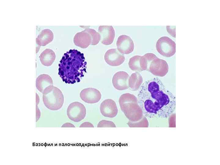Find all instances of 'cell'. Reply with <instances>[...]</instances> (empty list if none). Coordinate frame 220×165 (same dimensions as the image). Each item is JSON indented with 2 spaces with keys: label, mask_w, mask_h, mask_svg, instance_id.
I'll use <instances>...</instances> for the list:
<instances>
[{
  "label": "cell",
  "mask_w": 220,
  "mask_h": 165,
  "mask_svg": "<svg viewBox=\"0 0 220 165\" xmlns=\"http://www.w3.org/2000/svg\"><path fill=\"white\" fill-rule=\"evenodd\" d=\"M53 38V34L51 30L46 29L43 30L36 38V44L39 46H45L51 42Z\"/></svg>",
  "instance_id": "2e32d148"
},
{
  "label": "cell",
  "mask_w": 220,
  "mask_h": 165,
  "mask_svg": "<svg viewBox=\"0 0 220 165\" xmlns=\"http://www.w3.org/2000/svg\"><path fill=\"white\" fill-rule=\"evenodd\" d=\"M62 127H75V126L72 124L70 123H66L63 124Z\"/></svg>",
  "instance_id": "cb8c5ba5"
},
{
  "label": "cell",
  "mask_w": 220,
  "mask_h": 165,
  "mask_svg": "<svg viewBox=\"0 0 220 165\" xmlns=\"http://www.w3.org/2000/svg\"><path fill=\"white\" fill-rule=\"evenodd\" d=\"M98 32L100 35L101 42L106 45L111 44L113 42L115 32L112 26H100Z\"/></svg>",
  "instance_id": "4fadbf2b"
},
{
  "label": "cell",
  "mask_w": 220,
  "mask_h": 165,
  "mask_svg": "<svg viewBox=\"0 0 220 165\" xmlns=\"http://www.w3.org/2000/svg\"><path fill=\"white\" fill-rule=\"evenodd\" d=\"M53 86L52 79L48 75L42 74L36 79V86L37 90L42 94Z\"/></svg>",
  "instance_id": "9a60e30c"
},
{
  "label": "cell",
  "mask_w": 220,
  "mask_h": 165,
  "mask_svg": "<svg viewBox=\"0 0 220 165\" xmlns=\"http://www.w3.org/2000/svg\"><path fill=\"white\" fill-rule=\"evenodd\" d=\"M143 78L138 72L132 74L128 79V86L133 91L138 90L143 82Z\"/></svg>",
  "instance_id": "ac0fdd59"
},
{
  "label": "cell",
  "mask_w": 220,
  "mask_h": 165,
  "mask_svg": "<svg viewBox=\"0 0 220 165\" xmlns=\"http://www.w3.org/2000/svg\"><path fill=\"white\" fill-rule=\"evenodd\" d=\"M105 62L109 65L117 66L122 64L125 60L124 55L116 49H111L108 50L104 56Z\"/></svg>",
  "instance_id": "52a82bcc"
},
{
  "label": "cell",
  "mask_w": 220,
  "mask_h": 165,
  "mask_svg": "<svg viewBox=\"0 0 220 165\" xmlns=\"http://www.w3.org/2000/svg\"><path fill=\"white\" fill-rule=\"evenodd\" d=\"M79 127H94V125L89 122H86L82 123L79 126Z\"/></svg>",
  "instance_id": "603a6c76"
},
{
  "label": "cell",
  "mask_w": 220,
  "mask_h": 165,
  "mask_svg": "<svg viewBox=\"0 0 220 165\" xmlns=\"http://www.w3.org/2000/svg\"><path fill=\"white\" fill-rule=\"evenodd\" d=\"M156 48L158 52L162 56L169 57L173 56L176 51L175 42L167 36L159 38L156 44Z\"/></svg>",
  "instance_id": "5b68a950"
},
{
  "label": "cell",
  "mask_w": 220,
  "mask_h": 165,
  "mask_svg": "<svg viewBox=\"0 0 220 165\" xmlns=\"http://www.w3.org/2000/svg\"><path fill=\"white\" fill-rule=\"evenodd\" d=\"M141 57V56L135 55L130 59L128 65L131 70L136 72H141L142 71L140 64Z\"/></svg>",
  "instance_id": "ffe728a7"
},
{
  "label": "cell",
  "mask_w": 220,
  "mask_h": 165,
  "mask_svg": "<svg viewBox=\"0 0 220 165\" xmlns=\"http://www.w3.org/2000/svg\"><path fill=\"white\" fill-rule=\"evenodd\" d=\"M168 70V66L167 62L157 57L151 63L148 71L154 75L162 77L167 74Z\"/></svg>",
  "instance_id": "ba28073f"
},
{
  "label": "cell",
  "mask_w": 220,
  "mask_h": 165,
  "mask_svg": "<svg viewBox=\"0 0 220 165\" xmlns=\"http://www.w3.org/2000/svg\"><path fill=\"white\" fill-rule=\"evenodd\" d=\"M74 42L76 46L84 49L91 44L92 39L90 34L84 30L75 35Z\"/></svg>",
  "instance_id": "5bb4252c"
},
{
  "label": "cell",
  "mask_w": 220,
  "mask_h": 165,
  "mask_svg": "<svg viewBox=\"0 0 220 165\" xmlns=\"http://www.w3.org/2000/svg\"><path fill=\"white\" fill-rule=\"evenodd\" d=\"M97 127H116L115 123L112 121L103 120L100 121L98 123Z\"/></svg>",
  "instance_id": "7402d4cb"
},
{
  "label": "cell",
  "mask_w": 220,
  "mask_h": 165,
  "mask_svg": "<svg viewBox=\"0 0 220 165\" xmlns=\"http://www.w3.org/2000/svg\"><path fill=\"white\" fill-rule=\"evenodd\" d=\"M85 30L91 35L92 39L91 45H96L99 43L101 40V36L99 33L94 30L91 28H86Z\"/></svg>",
  "instance_id": "44dd1931"
},
{
  "label": "cell",
  "mask_w": 220,
  "mask_h": 165,
  "mask_svg": "<svg viewBox=\"0 0 220 165\" xmlns=\"http://www.w3.org/2000/svg\"><path fill=\"white\" fill-rule=\"evenodd\" d=\"M119 101L121 110L130 122H137L142 119L143 111L134 95L124 94L120 96Z\"/></svg>",
  "instance_id": "3957f363"
},
{
  "label": "cell",
  "mask_w": 220,
  "mask_h": 165,
  "mask_svg": "<svg viewBox=\"0 0 220 165\" xmlns=\"http://www.w3.org/2000/svg\"><path fill=\"white\" fill-rule=\"evenodd\" d=\"M174 97L161 80L156 77L145 81L138 95V104L146 116H165L172 110Z\"/></svg>",
  "instance_id": "6da1fadb"
},
{
  "label": "cell",
  "mask_w": 220,
  "mask_h": 165,
  "mask_svg": "<svg viewBox=\"0 0 220 165\" xmlns=\"http://www.w3.org/2000/svg\"><path fill=\"white\" fill-rule=\"evenodd\" d=\"M80 97L84 102L94 104L98 102L100 100L101 95L98 90L90 87L82 90L80 93Z\"/></svg>",
  "instance_id": "30bf717a"
},
{
  "label": "cell",
  "mask_w": 220,
  "mask_h": 165,
  "mask_svg": "<svg viewBox=\"0 0 220 165\" xmlns=\"http://www.w3.org/2000/svg\"><path fill=\"white\" fill-rule=\"evenodd\" d=\"M67 114L68 117L71 120L76 122L83 120L86 114L85 106L81 103L76 101L71 103L68 106Z\"/></svg>",
  "instance_id": "8992f818"
},
{
  "label": "cell",
  "mask_w": 220,
  "mask_h": 165,
  "mask_svg": "<svg viewBox=\"0 0 220 165\" xmlns=\"http://www.w3.org/2000/svg\"><path fill=\"white\" fill-rule=\"evenodd\" d=\"M129 75L124 71L116 72L112 79V83L116 89L122 90L129 88L128 79Z\"/></svg>",
  "instance_id": "7c38bea8"
},
{
  "label": "cell",
  "mask_w": 220,
  "mask_h": 165,
  "mask_svg": "<svg viewBox=\"0 0 220 165\" xmlns=\"http://www.w3.org/2000/svg\"><path fill=\"white\" fill-rule=\"evenodd\" d=\"M39 58L42 65L48 67L51 65L54 62L56 58V55L52 50L48 48L41 53Z\"/></svg>",
  "instance_id": "e0dca14e"
},
{
  "label": "cell",
  "mask_w": 220,
  "mask_h": 165,
  "mask_svg": "<svg viewBox=\"0 0 220 165\" xmlns=\"http://www.w3.org/2000/svg\"><path fill=\"white\" fill-rule=\"evenodd\" d=\"M118 50L123 54H128L134 49V43L131 38L128 35H123L118 38L116 42Z\"/></svg>",
  "instance_id": "9c48e42d"
},
{
  "label": "cell",
  "mask_w": 220,
  "mask_h": 165,
  "mask_svg": "<svg viewBox=\"0 0 220 165\" xmlns=\"http://www.w3.org/2000/svg\"><path fill=\"white\" fill-rule=\"evenodd\" d=\"M100 110L103 116L109 118L115 117L118 113V109L116 102L110 99L105 100L101 103Z\"/></svg>",
  "instance_id": "8fae6325"
},
{
  "label": "cell",
  "mask_w": 220,
  "mask_h": 165,
  "mask_svg": "<svg viewBox=\"0 0 220 165\" xmlns=\"http://www.w3.org/2000/svg\"><path fill=\"white\" fill-rule=\"evenodd\" d=\"M157 57L154 54L151 53H148L141 56L140 59V64L142 71H149L150 65L154 59Z\"/></svg>",
  "instance_id": "d6986e66"
},
{
  "label": "cell",
  "mask_w": 220,
  "mask_h": 165,
  "mask_svg": "<svg viewBox=\"0 0 220 165\" xmlns=\"http://www.w3.org/2000/svg\"><path fill=\"white\" fill-rule=\"evenodd\" d=\"M42 94L43 103L48 109L57 110L62 107L64 103V96L62 91L57 87L53 86Z\"/></svg>",
  "instance_id": "277c9868"
},
{
  "label": "cell",
  "mask_w": 220,
  "mask_h": 165,
  "mask_svg": "<svg viewBox=\"0 0 220 165\" xmlns=\"http://www.w3.org/2000/svg\"><path fill=\"white\" fill-rule=\"evenodd\" d=\"M86 64L83 53L70 50L64 54L60 61L58 74L66 83L79 82L86 73Z\"/></svg>",
  "instance_id": "7a4b0ae2"
}]
</instances>
